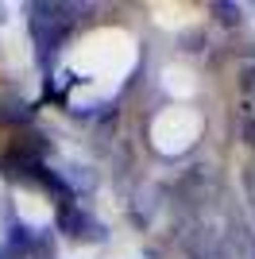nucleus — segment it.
Wrapping results in <instances>:
<instances>
[{
    "instance_id": "obj_5",
    "label": "nucleus",
    "mask_w": 255,
    "mask_h": 259,
    "mask_svg": "<svg viewBox=\"0 0 255 259\" xmlns=\"http://www.w3.org/2000/svg\"><path fill=\"white\" fill-rule=\"evenodd\" d=\"M240 136H244V143H251V147H255V116H247L244 124H240Z\"/></svg>"
},
{
    "instance_id": "obj_3",
    "label": "nucleus",
    "mask_w": 255,
    "mask_h": 259,
    "mask_svg": "<svg viewBox=\"0 0 255 259\" xmlns=\"http://www.w3.org/2000/svg\"><path fill=\"white\" fill-rule=\"evenodd\" d=\"M35 124L31 101H23L20 93H0V128H27Z\"/></svg>"
},
{
    "instance_id": "obj_2",
    "label": "nucleus",
    "mask_w": 255,
    "mask_h": 259,
    "mask_svg": "<svg viewBox=\"0 0 255 259\" xmlns=\"http://www.w3.org/2000/svg\"><path fill=\"white\" fill-rule=\"evenodd\" d=\"M58 228H62L66 236H74V240H85V244H101V240H108V228L101 225L97 217H89L77 201L58 205Z\"/></svg>"
},
{
    "instance_id": "obj_1",
    "label": "nucleus",
    "mask_w": 255,
    "mask_h": 259,
    "mask_svg": "<svg viewBox=\"0 0 255 259\" xmlns=\"http://www.w3.org/2000/svg\"><path fill=\"white\" fill-rule=\"evenodd\" d=\"M31 39H35V54L39 62L51 70L54 54L62 51L66 31H70V20H74L77 4H31Z\"/></svg>"
},
{
    "instance_id": "obj_4",
    "label": "nucleus",
    "mask_w": 255,
    "mask_h": 259,
    "mask_svg": "<svg viewBox=\"0 0 255 259\" xmlns=\"http://www.w3.org/2000/svg\"><path fill=\"white\" fill-rule=\"evenodd\" d=\"M212 16H217V23H224V27H240L244 23V8L240 4H212Z\"/></svg>"
}]
</instances>
